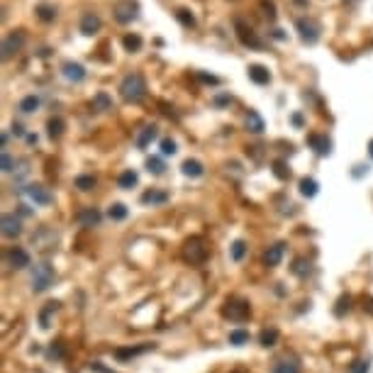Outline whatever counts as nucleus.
I'll return each mask as SVG.
<instances>
[{
    "instance_id": "f257e3e1",
    "label": "nucleus",
    "mask_w": 373,
    "mask_h": 373,
    "mask_svg": "<svg viewBox=\"0 0 373 373\" xmlns=\"http://www.w3.org/2000/svg\"><path fill=\"white\" fill-rule=\"evenodd\" d=\"M120 95L125 103H141L147 98V81L141 74H127L120 83Z\"/></svg>"
},
{
    "instance_id": "f03ea898",
    "label": "nucleus",
    "mask_w": 373,
    "mask_h": 373,
    "mask_svg": "<svg viewBox=\"0 0 373 373\" xmlns=\"http://www.w3.org/2000/svg\"><path fill=\"white\" fill-rule=\"evenodd\" d=\"M222 315L229 319V322H246V319L252 317V305L242 298H229L224 303Z\"/></svg>"
},
{
    "instance_id": "7ed1b4c3",
    "label": "nucleus",
    "mask_w": 373,
    "mask_h": 373,
    "mask_svg": "<svg viewBox=\"0 0 373 373\" xmlns=\"http://www.w3.org/2000/svg\"><path fill=\"white\" fill-rule=\"evenodd\" d=\"M54 278H56V273L47 261L37 263L34 271H32V290L34 293H44V290H49L54 286Z\"/></svg>"
},
{
    "instance_id": "20e7f679",
    "label": "nucleus",
    "mask_w": 373,
    "mask_h": 373,
    "mask_svg": "<svg viewBox=\"0 0 373 373\" xmlns=\"http://www.w3.org/2000/svg\"><path fill=\"white\" fill-rule=\"evenodd\" d=\"M112 17L117 20L120 25H132L134 20L139 17V3L137 0H117L112 5Z\"/></svg>"
},
{
    "instance_id": "39448f33",
    "label": "nucleus",
    "mask_w": 373,
    "mask_h": 373,
    "mask_svg": "<svg viewBox=\"0 0 373 373\" xmlns=\"http://www.w3.org/2000/svg\"><path fill=\"white\" fill-rule=\"evenodd\" d=\"M234 32H237V39L242 42L244 47H249V49H263V42L259 39V34H256L252 25H246L242 17H234Z\"/></svg>"
},
{
    "instance_id": "423d86ee",
    "label": "nucleus",
    "mask_w": 373,
    "mask_h": 373,
    "mask_svg": "<svg viewBox=\"0 0 373 373\" xmlns=\"http://www.w3.org/2000/svg\"><path fill=\"white\" fill-rule=\"evenodd\" d=\"M183 259L190 263H203L207 259V246L203 242V237H190L183 246Z\"/></svg>"
},
{
    "instance_id": "0eeeda50",
    "label": "nucleus",
    "mask_w": 373,
    "mask_h": 373,
    "mask_svg": "<svg viewBox=\"0 0 373 373\" xmlns=\"http://www.w3.org/2000/svg\"><path fill=\"white\" fill-rule=\"evenodd\" d=\"M295 29H298L300 39H303L305 44H315V42L319 39V32H322L319 22H317V20H312V17H298Z\"/></svg>"
},
{
    "instance_id": "6e6552de",
    "label": "nucleus",
    "mask_w": 373,
    "mask_h": 373,
    "mask_svg": "<svg viewBox=\"0 0 373 373\" xmlns=\"http://www.w3.org/2000/svg\"><path fill=\"white\" fill-rule=\"evenodd\" d=\"M25 42H27V34H25L22 29H15L12 34H8L5 42H3V59L8 61L12 54H17L20 49L25 47Z\"/></svg>"
},
{
    "instance_id": "1a4fd4ad",
    "label": "nucleus",
    "mask_w": 373,
    "mask_h": 373,
    "mask_svg": "<svg viewBox=\"0 0 373 373\" xmlns=\"http://www.w3.org/2000/svg\"><path fill=\"white\" fill-rule=\"evenodd\" d=\"M22 193H25V196H27V200H29V203H34V205H51V203H54V196L49 193V188L39 186V183L27 186Z\"/></svg>"
},
{
    "instance_id": "9d476101",
    "label": "nucleus",
    "mask_w": 373,
    "mask_h": 373,
    "mask_svg": "<svg viewBox=\"0 0 373 373\" xmlns=\"http://www.w3.org/2000/svg\"><path fill=\"white\" fill-rule=\"evenodd\" d=\"M0 224H3V237L5 239H17L20 234H22V220H20V215L5 212Z\"/></svg>"
},
{
    "instance_id": "9b49d317",
    "label": "nucleus",
    "mask_w": 373,
    "mask_h": 373,
    "mask_svg": "<svg viewBox=\"0 0 373 373\" xmlns=\"http://www.w3.org/2000/svg\"><path fill=\"white\" fill-rule=\"evenodd\" d=\"M61 74H64L66 81H71V83H81L85 76H88V71H85V66L78 64V61H64V64H61Z\"/></svg>"
},
{
    "instance_id": "f8f14e48",
    "label": "nucleus",
    "mask_w": 373,
    "mask_h": 373,
    "mask_svg": "<svg viewBox=\"0 0 373 373\" xmlns=\"http://www.w3.org/2000/svg\"><path fill=\"white\" fill-rule=\"evenodd\" d=\"M103 220V215L98 207H83V210H78L76 212V222L81 224V227H98Z\"/></svg>"
},
{
    "instance_id": "ddd939ff",
    "label": "nucleus",
    "mask_w": 373,
    "mask_h": 373,
    "mask_svg": "<svg viewBox=\"0 0 373 373\" xmlns=\"http://www.w3.org/2000/svg\"><path fill=\"white\" fill-rule=\"evenodd\" d=\"M5 259H8V263L12 266V269H27L29 263H32V259H29V252H27V249H22V246H15V249H10V252L5 254Z\"/></svg>"
},
{
    "instance_id": "4468645a",
    "label": "nucleus",
    "mask_w": 373,
    "mask_h": 373,
    "mask_svg": "<svg viewBox=\"0 0 373 373\" xmlns=\"http://www.w3.org/2000/svg\"><path fill=\"white\" fill-rule=\"evenodd\" d=\"M308 144L315 149L317 156H329L332 154V139L327 134H308Z\"/></svg>"
},
{
    "instance_id": "2eb2a0df",
    "label": "nucleus",
    "mask_w": 373,
    "mask_h": 373,
    "mask_svg": "<svg viewBox=\"0 0 373 373\" xmlns=\"http://www.w3.org/2000/svg\"><path fill=\"white\" fill-rule=\"evenodd\" d=\"M103 27V20L98 17L95 12H83V17H81V32H83L85 37H93L98 34Z\"/></svg>"
},
{
    "instance_id": "dca6fc26",
    "label": "nucleus",
    "mask_w": 373,
    "mask_h": 373,
    "mask_svg": "<svg viewBox=\"0 0 373 373\" xmlns=\"http://www.w3.org/2000/svg\"><path fill=\"white\" fill-rule=\"evenodd\" d=\"M159 139V127L156 125H144L139 130V134H137V147L139 149H147L151 141H156Z\"/></svg>"
},
{
    "instance_id": "f3484780",
    "label": "nucleus",
    "mask_w": 373,
    "mask_h": 373,
    "mask_svg": "<svg viewBox=\"0 0 373 373\" xmlns=\"http://www.w3.org/2000/svg\"><path fill=\"white\" fill-rule=\"evenodd\" d=\"M246 74H249V78H252L256 85H269L271 83V71L261 64H252L246 68Z\"/></svg>"
},
{
    "instance_id": "a211bd4d",
    "label": "nucleus",
    "mask_w": 373,
    "mask_h": 373,
    "mask_svg": "<svg viewBox=\"0 0 373 373\" xmlns=\"http://www.w3.org/2000/svg\"><path fill=\"white\" fill-rule=\"evenodd\" d=\"M283 254H286V244H280V242L273 244V246H269V249H266V254H263V263L273 269V266H278V263H280Z\"/></svg>"
},
{
    "instance_id": "6ab92c4d",
    "label": "nucleus",
    "mask_w": 373,
    "mask_h": 373,
    "mask_svg": "<svg viewBox=\"0 0 373 373\" xmlns=\"http://www.w3.org/2000/svg\"><path fill=\"white\" fill-rule=\"evenodd\" d=\"M59 308H61V303H47L44 308L39 310V327L42 329H49L51 327V317L59 312Z\"/></svg>"
},
{
    "instance_id": "aec40b11",
    "label": "nucleus",
    "mask_w": 373,
    "mask_h": 373,
    "mask_svg": "<svg viewBox=\"0 0 373 373\" xmlns=\"http://www.w3.org/2000/svg\"><path fill=\"white\" fill-rule=\"evenodd\" d=\"M141 203L144 205H164V203H168V193H164V190H156V188H151V190H147V193H141Z\"/></svg>"
},
{
    "instance_id": "412c9836",
    "label": "nucleus",
    "mask_w": 373,
    "mask_h": 373,
    "mask_svg": "<svg viewBox=\"0 0 373 373\" xmlns=\"http://www.w3.org/2000/svg\"><path fill=\"white\" fill-rule=\"evenodd\" d=\"M181 171H183V176H188V178H200L205 173V166H203L198 159H186L183 161V166H181Z\"/></svg>"
},
{
    "instance_id": "4be33fe9",
    "label": "nucleus",
    "mask_w": 373,
    "mask_h": 373,
    "mask_svg": "<svg viewBox=\"0 0 373 373\" xmlns=\"http://www.w3.org/2000/svg\"><path fill=\"white\" fill-rule=\"evenodd\" d=\"M139 183V173L134 171V168H127V171H122L120 178H117V186L122 188V190H130V188H134Z\"/></svg>"
},
{
    "instance_id": "5701e85b",
    "label": "nucleus",
    "mask_w": 373,
    "mask_h": 373,
    "mask_svg": "<svg viewBox=\"0 0 373 373\" xmlns=\"http://www.w3.org/2000/svg\"><path fill=\"white\" fill-rule=\"evenodd\" d=\"M244 122H246V130L254 132V134H261L263 127H266V125H263V120H261V115H259L256 110H249V112H246Z\"/></svg>"
},
{
    "instance_id": "b1692460",
    "label": "nucleus",
    "mask_w": 373,
    "mask_h": 373,
    "mask_svg": "<svg viewBox=\"0 0 373 373\" xmlns=\"http://www.w3.org/2000/svg\"><path fill=\"white\" fill-rule=\"evenodd\" d=\"M149 349H154V344H141V346H132V349H115V356H117L120 361H125V359H134V356L144 354V351H149Z\"/></svg>"
},
{
    "instance_id": "393cba45",
    "label": "nucleus",
    "mask_w": 373,
    "mask_h": 373,
    "mask_svg": "<svg viewBox=\"0 0 373 373\" xmlns=\"http://www.w3.org/2000/svg\"><path fill=\"white\" fill-rule=\"evenodd\" d=\"M141 44H144V42H141V37L137 32H130V34L122 37V47H125V51H130V54H137L141 49Z\"/></svg>"
},
{
    "instance_id": "a878e982",
    "label": "nucleus",
    "mask_w": 373,
    "mask_h": 373,
    "mask_svg": "<svg viewBox=\"0 0 373 373\" xmlns=\"http://www.w3.org/2000/svg\"><path fill=\"white\" fill-rule=\"evenodd\" d=\"M176 20H178V22H181V25H183L186 29H196V27H198L196 15H193V12H190L188 8H178V10H176Z\"/></svg>"
},
{
    "instance_id": "bb28decb",
    "label": "nucleus",
    "mask_w": 373,
    "mask_h": 373,
    "mask_svg": "<svg viewBox=\"0 0 373 373\" xmlns=\"http://www.w3.org/2000/svg\"><path fill=\"white\" fill-rule=\"evenodd\" d=\"M74 186L78 188V190L88 193V190H93V188L98 186V178L91 176V173H81V176H76V178H74Z\"/></svg>"
},
{
    "instance_id": "cd10ccee",
    "label": "nucleus",
    "mask_w": 373,
    "mask_h": 373,
    "mask_svg": "<svg viewBox=\"0 0 373 373\" xmlns=\"http://www.w3.org/2000/svg\"><path fill=\"white\" fill-rule=\"evenodd\" d=\"M34 15H37V20H42V22H54L56 15H59V10L54 8V5H37V10H34Z\"/></svg>"
},
{
    "instance_id": "c85d7f7f",
    "label": "nucleus",
    "mask_w": 373,
    "mask_h": 373,
    "mask_svg": "<svg viewBox=\"0 0 373 373\" xmlns=\"http://www.w3.org/2000/svg\"><path fill=\"white\" fill-rule=\"evenodd\" d=\"M39 105H42V100H39L37 95H25L22 100H20V112H25V115H29V112H37Z\"/></svg>"
},
{
    "instance_id": "c756f323",
    "label": "nucleus",
    "mask_w": 373,
    "mask_h": 373,
    "mask_svg": "<svg viewBox=\"0 0 373 373\" xmlns=\"http://www.w3.org/2000/svg\"><path fill=\"white\" fill-rule=\"evenodd\" d=\"M64 130H66V122L61 120V117H51V120L47 122V134L51 139H59V137L64 134Z\"/></svg>"
},
{
    "instance_id": "7c9ffc66",
    "label": "nucleus",
    "mask_w": 373,
    "mask_h": 373,
    "mask_svg": "<svg viewBox=\"0 0 373 373\" xmlns=\"http://www.w3.org/2000/svg\"><path fill=\"white\" fill-rule=\"evenodd\" d=\"M273 373H300V364L295 359H280L278 364L273 366Z\"/></svg>"
},
{
    "instance_id": "2f4dec72",
    "label": "nucleus",
    "mask_w": 373,
    "mask_h": 373,
    "mask_svg": "<svg viewBox=\"0 0 373 373\" xmlns=\"http://www.w3.org/2000/svg\"><path fill=\"white\" fill-rule=\"evenodd\" d=\"M93 110H98V112H108V110H112V98L105 91H100V93H95V98H93Z\"/></svg>"
},
{
    "instance_id": "473e14b6",
    "label": "nucleus",
    "mask_w": 373,
    "mask_h": 373,
    "mask_svg": "<svg viewBox=\"0 0 373 373\" xmlns=\"http://www.w3.org/2000/svg\"><path fill=\"white\" fill-rule=\"evenodd\" d=\"M127 215H130V210H127V205H125V203H112L110 210H108V217H110L112 222H122Z\"/></svg>"
},
{
    "instance_id": "72a5a7b5",
    "label": "nucleus",
    "mask_w": 373,
    "mask_h": 373,
    "mask_svg": "<svg viewBox=\"0 0 373 373\" xmlns=\"http://www.w3.org/2000/svg\"><path fill=\"white\" fill-rule=\"evenodd\" d=\"M259 342H261V346H266V349L276 346V342H278V329H276V327H269V329H263L261 334H259Z\"/></svg>"
},
{
    "instance_id": "f704fd0d",
    "label": "nucleus",
    "mask_w": 373,
    "mask_h": 373,
    "mask_svg": "<svg viewBox=\"0 0 373 373\" xmlns=\"http://www.w3.org/2000/svg\"><path fill=\"white\" fill-rule=\"evenodd\" d=\"M317 181H315V178H303V181H300V193H303V196L305 198H315L317 196Z\"/></svg>"
},
{
    "instance_id": "c9c22d12",
    "label": "nucleus",
    "mask_w": 373,
    "mask_h": 373,
    "mask_svg": "<svg viewBox=\"0 0 373 373\" xmlns=\"http://www.w3.org/2000/svg\"><path fill=\"white\" fill-rule=\"evenodd\" d=\"M249 332L246 329H232L229 332V344H234V346H244V344H249Z\"/></svg>"
},
{
    "instance_id": "e433bc0d",
    "label": "nucleus",
    "mask_w": 373,
    "mask_h": 373,
    "mask_svg": "<svg viewBox=\"0 0 373 373\" xmlns=\"http://www.w3.org/2000/svg\"><path fill=\"white\" fill-rule=\"evenodd\" d=\"M229 256H232V261H242L244 256H246V242H244V239H237V242L229 246Z\"/></svg>"
},
{
    "instance_id": "4c0bfd02",
    "label": "nucleus",
    "mask_w": 373,
    "mask_h": 373,
    "mask_svg": "<svg viewBox=\"0 0 373 373\" xmlns=\"http://www.w3.org/2000/svg\"><path fill=\"white\" fill-rule=\"evenodd\" d=\"M147 171H149V173H154V176H161V173L166 171L164 159H159V156H149V159H147Z\"/></svg>"
},
{
    "instance_id": "58836bf2",
    "label": "nucleus",
    "mask_w": 373,
    "mask_h": 373,
    "mask_svg": "<svg viewBox=\"0 0 373 373\" xmlns=\"http://www.w3.org/2000/svg\"><path fill=\"white\" fill-rule=\"evenodd\" d=\"M271 168H273V176L278 178V181H288L290 178V168L286 166V161H273Z\"/></svg>"
},
{
    "instance_id": "ea45409f",
    "label": "nucleus",
    "mask_w": 373,
    "mask_h": 373,
    "mask_svg": "<svg viewBox=\"0 0 373 373\" xmlns=\"http://www.w3.org/2000/svg\"><path fill=\"white\" fill-rule=\"evenodd\" d=\"M349 310H351V298H349V295H342L339 303H336V308H334V315L336 317H344V312H349Z\"/></svg>"
},
{
    "instance_id": "a19ab883",
    "label": "nucleus",
    "mask_w": 373,
    "mask_h": 373,
    "mask_svg": "<svg viewBox=\"0 0 373 373\" xmlns=\"http://www.w3.org/2000/svg\"><path fill=\"white\" fill-rule=\"evenodd\" d=\"M371 371V361L368 359H359L354 364L349 366V373H368Z\"/></svg>"
},
{
    "instance_id": "79ce46f5",
    "label": "nucleus",
    "mask_w": 373,
    "mask_h": 373,
    "mask_svg": "<svg viewBox=\"0 0 373 373\" xmlns=\"http://www.w3.org/2000/svg\"><path fill=\"white\" fill-rule=\"evenodd\" d=\"M293 273L300 276V278H305V276L310 273V263L305 261V259H295V263H293Z\"/></svg>"
},
{
    "instance_id": "37998d69",
    "label": "nucleus",
    "mask_w": 373,
    "mask_h": 373,
    "mask_svg": "<svg viewBox=\"0 0 373 373\" xmlns=\"http://www.w3.org/2000/svg\"><path fill=\"white\" fill-rule=\"evenodd\" d=\"M178 151V144L173 139H161V154L164 156H173Z\"/></svg>"
},
{
    "instance_id": "c03bdc74",
    "label": "nucleus",
    "mask_w": 373,
    "mask_h": 373,
    "mask_svg": "<svg viewBox=\"0 0 373 373\" xmlns=\"http://www.w3.org/2000/svg\"><path fill=\"white\" fill-rule=\"evenodd\" d=\"M261 8H263V15L273 22L276 20V5H273V0H261Z\"/></svg>"
},
{
    "instance_id": "a18cd8bd",
    "label": "nucleus",
    "mask_w": 373,
    "mask_h": 373,
    "mask_svg": "<svg viewBox=\"0 0 373 373\" xmlns=\"http://www.w3.org/2000/svg\"><path fill=\"white\" fill-rule=\"evenodd\" d=\"M198 81H203V83H207V85H220V78L217 76H212V74H205V71H198Z\"/></svg>"
},
{
    "instance_id": "49530a36",
    "label": "nucleus",
    "mask_w": 373,
    "mask_h": 373,
    "mask_svg": "<svg viewBox=\"0 0 373 373\" xmlns=\"http://www.w3.org/2000/svg\"><path fill=\"white\" fill-rule=\"evenodd\" d=\"M12 168H15V159L3 149V171H5V173H12Z\"/></svg>"
},
{
    "instance_id": "de8ad7c7",
    "label": "nucleus",
    "mask_w": 373,
    "mask_h": 373,
    "mask_svg": "<svg viewBox=\"0 0 373 373\" xmlns=\"http://www.w3.org/2000/svg\"><path fill=\"white\" fill-rule=\"evenodd\" d=\"M47 356H49V359H54V361H56V359H61V356H64V346L59 344V342H56V344H51V346H49V351H47Z\"/></svg>"
},
{
    "instance_id": "09e8293b",
    "label": "nucleus",
    "mask_w": 373,
    "mask_h": 373,
    "mask_svg": "<svg viewBox=\"0 0 373 373\" xmlns=\"http://www.w3.org/2000/svg\"><path fill=\"white\" fill-rule=\"evenodd\" d=\"M269 34H271L273 39H276V42H286V39H288V34H286L283 29H278V27H276V29H271Z\"/></svg>"
},
{
    "instance_id": "8fccbe9b",
    "label": "nucleus",
    "mask_w": 373,
    "mask_h": 373,
    "mask_svg": "<svg viewBox=\"0 0 373 373\" xmlns=\"http://www.w3.org/2000/svg\"><path fill=\"white\" fill-rule=\"evenodd\" d=\"M229 103H232V95H217V98H215V105H217V108L229 105Z\"/></svg>"
},
{
    "instance_id": "3c124183",
    "label": "nucleus",
    "mask_w": 373,
    "mask_h": 373,
    "mask_svg": "<svg viewBox=\"0 0 373 373\" xmlns=\"http://www.w3.org/2000/svg\"><path fill=\"white\" fill-rule=\"evenodd\" d=\"M12 134H17V137H22V134H25V127H22L20 122H15V125H12Z\"/></svg>"
},
{
    "instance_id": "603ef678",
    "label": "nucleus",
    "mask_w": 373,
    "mask_h": 373,
    "mask_svg": "<svg viewBox=\"0 0 373 373\" xmlns=\"http://www.w3.org/2000/svg\"><path fill=\"white\" fill-rule=\"evenodd\" d=\"M290 120H293V125H295V127H303V115H300V112H295Z\"/></svg>"
},
{
    "instance_id": "864d4df0",
    "label": "nucleus",
    "mask_w": 373,
    "mask_h": 373,
    "mask_svg": "<svg viewBox=\"0 0 373 373\" xmlns=\"http://www.w3.org/2000/svg\"><path fill=\"white\" fill-rule=\"evenodd\" d=\"M364 310L373 312V298H366V300H364Z\"/></svg>"
},
{
    "instance_id": "5fc2aeb1",
    "label": "nucleus",
    "mask_w": 373,
    "mask_h": 373,
    "mask_svg": "<svg viewBox=\"0 0 373 373\" xmlns=\"http://www.w3.org/2000/svg\"><path fill=\"white\" fill-rule=\"evenodd\" d=\"M20 207H22V210H20V215H32V210H29L27 205H20Z\"/></svg>"
},
{
    "instance_id": "6e6d98bb",
    "label": "nucleus",
    "mask_w": 373,
    "mask_h": 373,
    "mask_svg": "<svg viewBox=\"0 0 373 373\" xmlns=\"http://www.w3.org/2000/svg\"><path fill=\"white\" fill-rule=\"evenodd\" d=\"M27 141L29 144H37V134H27Z\"/></svg>"
},
{
    "instance_id": "4d7b16f0",
    "label": "nucleus",
    "mask_w": 373,
    "mask_h": 373,
    "mask_svg": "<svg viewBox=\"0 0 373 373\" xmlns=\"http://www.w3.org/2000/svg\"><path fill=\"white\" fill-rule=\"evenodd\" d=\"M368 156H371V159H373V139L368 141Z\"/></svg>"
}]
</instances>
